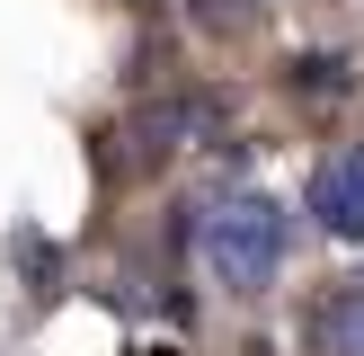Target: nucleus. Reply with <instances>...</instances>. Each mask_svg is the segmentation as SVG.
Listing matches in <instances>:
<instances>
[{"instance_id":"obj_1","label":"nucleus","mask_w":364,"mask_h":356,"mask_svg":"<svg viewBox=\"0 0 364 356\" xmlns=\"http://www.w3.org/2000/svg\"><path fill=\"white\" fill-rule=\"evenodd\" d=\"M284 241H294V223H284L276 196H223V205L205 214V231H196L205 267L231 285V294H258V285L284 267Z\"/></svg>"},{"instance_id":"obj_2","label":"nucleus","mask_w":364,"mask_h":356,"mask_svg":"<svg viewBox=\"0 0 364 356\" xmlns=\"http://www.w3.org/2000/svg\"><path fill=\"white\" fill-rule=\"evenodd\" d=\"M320 223H329L338 241H364V142L320 169Z\"/></svg>"},{"instance_id":"obj_3","label":"nucleus","mask_w":364,"mask_h":356,"mask_svg":"<svg viewBox=\"0 0 364 356\" xmlns=\"http://www.w3.org/2000/svg\"><path fill=\"white\" fill-rule=\"evenodd\" d=\"M320 356H364V285L320 312Z\"/></svg>"}]
</instances>
